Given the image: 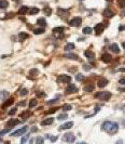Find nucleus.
<instances>
[{
    "label": "nucleus",
    "mask_w": 125,
    "mask_h": 144,
    "mask_svg": "<svg viewBox=\"0 0 125 144\" xmlns=\"http://www.w3.org/2000/svg\"><path fill=\"white\" fill-rule=\"evenodd\" d=\"M101 128H103V130L107 131V132L110 133V134H113V133H115L118 130H119V125H118L117 122L105 121L103 124V126H101Z\"/></svg>",
    "instance_id": "1"
},
{
    "label": "nucleus",
    "mask_w": 125,
    "mask_h": 144,
    "mask_svg": "<svg viewBox=\"0 0 125 144\" xmlns=\"http://www.w3.org/2000/svg\"><path fill=\"white\" fill-rule=\"evenodd\" d=\"M95 98L99 100H104V101H108L111 98V93L108 91H103V92H98L95 94Z\"/></svg>",
    "instance_id": "2"
},
{
    "label": "nucleus",
    "mask_w": 125,
    "mask_h": 144,
    "mask_svg": "<svg viewBox=\"0 0 125 144\" xmlns=\"http://www.w3.org/2000/svg\"><path fill=\"white\" fill-rule=\"evenodd\" d=\"M63 140H64L65 142H68V143H72V142L75 140V134H73L72 132H67V133H65L64 134Z\"/></svg>",
    "instance_id": "3"
},
{
    "label": "nucleus",
    "mask_w": 125,
    "mask_h": 144,
    "mask_svg": "<svg viewBox=\"0 0 125 144\" xmlns=\"http://www.w3.org/2000/svg\"><path fill=\"white\" fill-rule=\"evenodd\" d=\"M28 130V127L27 126H24L23 128H21V129L16 130V131H14V132L11 133V136H23V134H25L26 132H27Z\"/></svg>",
    "instance_id": "4"
},
{
    "label": "nucleus",
    "mask_w": 125,
    "mask_h": 144,
    "mask_svg": "<svg viewBox=\"0 0 125 144\" xmlns=\"http://www.w3.org/2000/svg\"><path fill=\"white\" fill-rule=\"evenodd\" d=\"M53 33H54L55 37H57V38H63L64 37V35H63L64 27H55V28H53Z\"/></svg>",
    "instance_id": "5"
},
{
    "label": "nucleus",
    "mask_w": 125,
    "mask_h": 144,
    "mask_svg": "<svg viewBox=\"0 0 125 144\" xmlns=\"http://www.w3.org/2000/svg\"><path fill=\"white\" fill-rule=\"evenodd\" d=\"M57 81L64 82V83H69V82L71 81V77L68 76V75H61V76L57 78Z\"/></svg>",
    "instance_id": "6"
},
{
    "label": "nucleus",
    "mask_w": 125,
    "mask_h": 144,
    "mask_svg": "<svg viewBox=\"0 0 125 144\" xmlns=\"http://www.w3.org/2000/svg\"><path fill=\"white\" fill-rule=\"evenodd\" d=\"M81 23H82V19H81V17H73L72 20L69 22V25L75 26V27H78V26L81 25Z\"/></svg>",
    "instance_id": "7"
},
{
    "label": "nucleus",
    "mask_w": 125,
    "mask_h": 144,
    "mask_svg": "<svg viewBox=\"0 0 125 144\" xmlns=\"http://www.w3.org/2000/svg\"><path fill=\"white\" fill-rule=\"evenodd\" d=\"M104 30H105V25H104L103 23H99V24H97V25L95 26V33L97 35L101 34Z\"/></svg>",
    "instance_id": "8"
},
{
    "label": "nucleus",
    "mask_w": 125,
    "mask_h": 144,
    "mask_svg": "<svg viewBox=\"0 0 125 144\" xmlns=\"http://www.w3.org/2000/svg\"><path fill=\"white\" fill-rule=\"evenodd\" d=\"M77 91H78V88L75 87V85H71V83H70V85L67 87V89H66V94L73 93V92H77Z\"/></svg>",
    "instance_id": "9"
},
{
    "label": "nucleus",
    "mask_w": 125,
    "mask_h": 144,
    "mask_svg": "<svg viewBox=\"0 0 125 144\" xmlns=\"http://www.w3.org/2000/svg\"><path fill=\"white\" fill-rule=\"evenodd\" d=\"M103 16L107 17V19H111V17L114 16V12L111 11L110 9H106L105 11L103 12Z\"/></svg>",
    "instance_id": "10"
},
{
    "label": "nucleus",
    "mask_w": 125,
    "mask_h": 144,
    "mask_svg": "<svg viewBox=\"0 0 125 144\" xmlns=\"http://www.w3.org/2000/svg\"><path fill=\"white\" fill-rule=\"evenodd\" d=\"M20 120L18 119H11V120H9L8 122H7V127L8 128H12V127H15L16 125L20 124Z\"/></svg>",
    "instance_id": "11"
},
{
    "label": "nucleus",
    "mask_w": 125,
    "mask_h": 144,
    "mask_svg": "<svg viewBox=\"0 0 125 144\" xmlns=\"http://www.w3.org/2000/svg\"><path fill=\"white\" fill-rule=\"evenodd\" d=\"M97 85H98V87L104 88V87H106V86L108 85V80L106 79V78H99L98 81H97Z\"/></svg>",
    "instance_id": "12"
},
{
    "label": "nucleus",
    "mask_w": 125,
    "mask_h": 144,
    "mask_svg": "<svg viewBox=\"0 0 125 144\" xmlns=\"http://www.w3.org/2000/svg\"><path fill=\"white\" fill-rule=\"evenodd\" d=\"M73 126V122L72 121H68V122H66V124H64V125H61V127H59V130H67V129H70V128L72 127Z\"/></svg>",
    "instance_id": "13"
},
{
    "label": "nucleus",
    "mask_w": 125,
    "mask_h": 144,
    "mask_svg": "<svg viewBox=\"0 0 125 144\" xmlns=\"http://www.w3.org/2000/svg\"><path fill=\"white\" fill-rule=\"evenodd\" d=\"M111 60H112V57L110 55V54L108 53H105L101 55V61L105 63H109V62H111Z\"/></svg>",
    "instance_id": "14"
},
{
    "label": "nucleus",
    "mask_w": 125,
    "mask_h": 144,
    "mask_svg": "<svg viewBox=\"0 0 125 144\" xmlns=\"http://www.w3.org/2000/svg\"><path fill=\"white\" fill-rule=\"evenodd\" d=\"M109 49H110V51L114 52V53H119V52H120V48H119V45H118L117 43H113V45H111L110 47H109Z\"/></svg>",
    "instance_id": "15"
},
{
    "label": "nucleus",
    "mask_w": 125,
    "mask_h": 144,
    "mask_svg": "<svg viewBox=\"0 0 125 144\" xmlns=\"http://www.w3.org/2000/svg\"><path fill=\"white\" fill-rule=\"evenodd\" d=\"M53 121H54V118H46L41 122V125L42 126H50L53 124Z\"/></svg>",
    "instance_id": "16"
},
{
    "label": "nucleus",
    "mask_w": 125,
    "mask_h": 144,
    "mask_svg": "<svg viewBox=\"0 0 125 144\" xmlns=\"http://www.w3.org/2000/svg\"><path fill=\"white\" fill-rule=\"evenodd\" d=\"M13 101L14 100L12 99V98L11 99H9V100H7V101L4 102V104L2 105V108H6V107H8V106H10V105H12L13 104Z\"/></svg>",
    "instance_id": "17"
},
{
    "label": "nucleus",
    "mask_w": 125,
    "mask_h": 144,
    "mask_svg": "<svg viewBox=\"0 0 125 144\" xmlns=\"http://www.w3.org/2000/svg\"><path fill=\"white\" fill-rule=\"evenodd\" d=\"M28 13L30 15H35L37 14V13H39V9L38 8H30L29 10H28Z\"/></svg>",
    "instance_id": "18"
},
{
    "label": "nucleus",
    "mask_w": 125,
    "mask_h": 144,
    "mask_svg": "<svg viewBox=\"0 0 125 144\" xmlns=\"http://www.w3.org/2000/svg\"><path fill=\"white\" fill-rule=\"evenodd\" d=\"M28 10H29V8H28V7H25V6L22 7V8L18 10V14H26V13L28 12Z\"/></svg>",
    "instance_id": "19"
},
{
    "label": "nucleus",
    "mask_w": 125,
    "mask_h": 144,
    "mask_svg": "<svg viewBox=\"0 0 125 144\" xmlns=\"http://www.w3.org/2000/svg\"><path fill=\"white\" fill-rule=\"evenodd\" d=\"M37 24L40 25L41 27H45V26H46V21H45L44 19H39V20L37 21Z\"/></svg>",
    "instance_id": "20"
},
{
    "label": "nucleus",
    "mask_w": 125,
    "mask_h": 144,
    "mask_svg": "<svg viewBox=\"0 0 125 144\" xmlns=\"http://www.w3.org/2000/svg\"><path fill=\"white\" fill-rule=\"evenodd\" d=\"M9 6V3L7 0H0V8L1 9H7Z\"/></svg>",
    "instance_id": "21"
},
{
    "label": "nucleus",
    "mask_w": 125,
    "mask_h": 144,
    "mask_svg": "<svg viewBox=\"0 0 125 144\" xmlns=\"http://www.w3.org/2000/svg\"><path fill=\"white\" fill-rule=\"evenodd\" d=\"M75 49V45L73 43H67L66 45H65L64 50L65 51H70V50H73Z\"/></svg>",
    "instance_id": "22"
},
{
    "label": "nucleus",
    "mask_w": 125,
    "mask_h": 144,
    "mask_svg": "<svg viewBox=\"0 0 125 144\" xmlns=\"http://www.w3.org/2000/svg\"><path fill=\"white\" fill-rule=\"evenodd\" d=\"M65 57H67V59H72V60H79V57L77 55V54H73V53H68L66 54Z\"/></svg>",
    "instance_id": "23"
},
{
    "label": "nucleus",
    "mask_w": 125,
    "mask_h": 144,
    "mask_svg": "<svg viewBox=\"0 0 125 144\" xmlns=\"http://www.w3.org/2000/svg\"><path fill=\"white\" fill-rule=\"evenodd\" d=\"M43 12H44V14H45V15L50 16V15L52 14V9L49 8V7H45V8L43 9Z\"/></svg>",
    "instance_id": "24"
},
{
    "label": "nucleus",
    "mask_w": 125,
    "mask_h": 144,
    "mask_svg": "<svg viewBox=\"0 0 125 144\" xmlns=\"http://www.w3.org/2000/svg\"><path fill=\"white\" fill-rule=\"evenodd\" d=\"M84 90H85L86 92H92V91H94V86L93 85H86L85 87H84Z\"/></svg>",
    "instance_id": "25"
},
{
    "label": "nucleus",
    "mask_w": 125,
    "mask_h": 144,
    "mask_svg": "<svg viewBox=\"0 0 125 144\" xmlns=\"http://www.w3.org/2000/svg\"><path fill=\"white\" fill-rule=\"evenodd\" d=\"M27 37H28V35L26 34V33H20V34H18V38H20L21 41L25 40L26 38H27Z\"/></svg>",
    "instance_id": "26"
},
{
    "label": "nucleus",
    "mask_w": 125,
    "mask_h": 144,
    "mask_svg": "<svg viewBox=\"0 0 125 144\" xmlns=\"http://www.w3.org/2000/svg\"><path fill=\"white\" fill-rule=\"evenodd\" d=\"M33 33L36 35L43 34V33H44V28H43V27H41V28H36V29H33Z\"/></svg>",
    "instance_id": "27"
},
{
    "label": "nucleus",
    "mask_w": 125,
    "mask_h": 144,
    "mask_svg": "<svg viewBox=\"0 0 125 144\" xmlns=\"http://www.w3.org/2000/svg\"><path fill=\"white\" fill-rule=\"evenodd\" d=\"M117 3H118V6H119L121 9L125 8V0H118Z\"/></svg>",
    "instance_id": "28"
},
{
    "label": "nucleus",
    "mask_w": 125,
    "mask_h": 144,
    "mask_svg": "<svg viewBox=\"0 0 125 144\" xmlns=\"http://www.w3.org/2000/svg\"><path fill=\"white\" fill-rule=\"evenodd\" d=\"M36 105H37V100L36 99H31L30 101H29V107H30V108L35 107Z\"/></svg>",
    "instance_id": "29"
},
{
    "label": "nucleus",
    "mask_w": 125,
    "mask_h": 144,
    "mask_svg": "<svg viewBox=\"0 0 125 144\" xmlns=\"http://www.w3.org/2000/svg\"><path fill=\"white\" fill-rule=\"evenodd\" d=\"M92 31H93V29L91 28V27H85V28H83V34H85V35L92 34Z\"/></svg>",
    "instance_id": "30"
},
{
    "label": "nucleus",
    "mask_w": 125,
    "mask_h": 144,
    "mask_svg": "<svg viewBox=\"0 0 125 144\" xmlns=\"http://www.w3.org/2000/svg\"><path fill=\"white\" fill-rule=\"evenodd\" d=\"M29 116H30V112H24L23 114H21V118L26 119V118H28Z\"/></svg>",
    "instance_id": "31"
},
{
    "label": "nucleus",
    "mask_w": 125,
    "mask_h": 144,
    "mask_svg": "<svg viewBox=\"0 0 125 144\" xmlns=\"http://www.w3.org/2000/svg\"><path fill=\"white\" fill-rule=\"evenodd\" d=\"M44 143V139L41 138V136H38L36 139V144H43Z\"/></svg>",
    "instance_id": "32"
},
{
    "label": "nucleus",
    "mask_w": 125,
    "mask_h": 144,
    "mask_svg": "<svg viewBox=\"0 0 125 144\" xmlns=\"http://www.w3.org/2000/svg\"><path fill=\"white\" fill-rule=\"evenodd\" d=\"M7 96H8V92H7V91H1V92H0V99L1 100L6 99Z\"/></svg>",
    "instance_id": "33"
},
{
    "label": "nucleus",
    "mask_w": 125,
    "mask_h": 144,
    "mask_svg": "<svg viewBox=\"0 0 125 144\" xmlns=\"http://www.w3.org/2000/svg\"><path fill=\"white\" fill-rule=\"evenodd\" d=\"M67 118H68V115H67V114H61V115L57 117L58 120H64V119H67Z\"/></svg>",
    "instance_id": "34"
},
{
    "label": "nucleus",
    "mask_w": 125,
    "mask_h": 144,
    "mask_svg": "<svg viewBox=\"0 0 125 144\" xmlns=\"http://www.w3.org/2000/svg\"><path fill=\"white\" fill-rule=\"evenodd\" d=\"M84 54H85V57H89V59H91V57H94V54H93V52H91V51H85V52H84Z\"/></svg>",
    "instance_id": "35"
},
{
    "label": "nucleus",
    "mask_w": 125,
    "mask_h": 144,
    "mask_svg": "<svg viewBox=\"0 0 125 144\" xmlns=\"http://www.w3.org/2000/svg\"><path fill=\"white\" fill-rule=\"evenodd\" d=\"M75 79L78 80V81H82V80H84V76L82 74H78V75L75 76Z\"/></svg>",
    "instance_id": "36"
},
{
    "label": "nucleus",
    "mask_w": 125,
    "mask_h": 144,
    "mask_svg": "<svg viewBox=\"0 0 125 144\" xmlns=\"http://www.w3.org/2000/svg\"><path fill=\"white\" fill-rule=\"evenodd\" d=\"M71 108H72V106H71V105H69V104L64 105V106H63V110H64V112H67V110H70Z\"/></svg>",
    "instance_id": "37"
},
{
    "label": "nucleus",
    "mask_w": 125,
    "mask_h": 144,
    "mask_svg": "<svg viewBox=\"0 0 125 144\" xmlns=\"http://www.w3.org/2000/svg\"><path fill=\"white\" fill-rule=\"evenodd\" d=\"M39 73L38 72V69H36V68H33V69H31L30 71V73H29V75H30V77H32L33 75H37V74Z\"/></svg>",
    "instance_id": "38"
},
{
    "label": "nucleus",
    "mask_w": 125,
    "mask_h": 144,
    "mask_svg": "<svg viewBox=\"0 0 125 144\" xmlns=\"http://www.w3.org/2000/svg\"><path fill=\"white\" fill-rule=\"evenodd\" d=\"M26 94H28V90L27 89H25V88L20 91V95H26Z\"/></svg>",
    "instance_id": "39"
},
{
    "label": "nucleus",
    "mask_w": 125,
    "mask_h": 144,
    "mask_svg": "<svg viewBox=\"0 0 125 144\" xmlns=\"http://www.w3.org/2000/svg\"><path fill=\"white\" fill-rule=\"evenodd\" d=\"M9 131H10V128H7V129L2 130V131H0V138L3 136V134H6V133H8Z\"/></svg>",
    "instance_id": "40"
},
{
    "label": "nucleus",
    "mask_w": 125,
    "mask_h": 144,
    "mask_svg": "<svg viewBox=\"0 0 125 144\" xmlns=\"http://www.w3.org/2000/svg\"><path fill=\"white\" fill-rule=\"evenodd\" d=\"M58 110V107H54V108H51L50 110H47L46 112V114H53V113H55L56 110Z\"/></svg>",
    "instance_id": "41"
},
{
    "label": "nucleus",
    "mask_w": 125,
    "mask_h": 144,
    "mask_svg": "<svg viewBox=\"0 0 125 144\" xmlns=\"http://www.w3.org/2000/svg\"><path fill=\"white\" fill-rule=\"evenodd\" d=\"M28 138H29V136H28V134H27V136H24V138L22 139V141H21V144H25V143H26V141L28 140Z\"/></svg>",
    "instance_id": "42"
},
{
    "label": "nucleus",
    "mask_w": 125,
    "mask_h": 144,
    "mask_svg": "<svg viewBox=\"0 0 125 144\" xmlns=\"http://www.w3.org/2000/svg\"><path fill=\"white\" fill-rule=\"evenodd\" d=\"M16 113V108H12L10 112H9V115H11V116H13L14 114Z\"/></svg>",
    "instance_id": "43"
},
{
    "label": "nucleus",
    "mask_w": 125,
    "mask_h": 144,
    "mask_svg": "<svg viewBox=\"0 0 125 144\" xmlns=\"http://www.w3.org/2000/svg\"><path fill=\"white\" fill-rule=\"evenodd\" d=\"M57 100H58V98H56V99H54V100H51V101H49V102H47V104H49V105H52L53 103H55V102H57Z\"/></svg>",
    "instance_id": "44"
},
{
    "label": "nucleus",
    "mask_w": 125,
    "mask_h": 144,
    "mask_svg": "<svg viewBox=\"0 0 125 144\" xmlns=\"http://www.w3.org/2000/svg\"><path fill=\"white\" fill-rule=\"evenodd\" d=\"M37 95L40 96V98H42V96H45V93H43V92H38V93H37Z\"/></svg>",
    "instance_id": "45"
},
{
    "label": "nucleus",
    "mask_w": 125,
    "mask_h": 144,
    "mask_svg": "<svg viewBox=\"0 0 125 144\" xmlns=\"http://www.w3.org/2000/svg\"><path fill=\"white\" fill-rule=\"evenodd\" d=\"M119 30L120 31H122V30H125V25H121L119 27Z\"/></svg>",
    "instance_id": "46"
},
{
    "label": "nucleus",
    "mask_w": 125,
    "mask_h": 144,
    "mask_svg": "<svg viewBox=\"0 0 125 144\" xmlns=\"http://www.w3.org/2000/svg\"><path fill=\"white\" fill-rule=\"evenodd\" d=\"M120 83H121V85H125V79L124 78H122V79H120Z\"/></svg>",
    "instance_id": "47"
},
{
    "label": "nucleus",
    "mask_w": 125,
    "mask_h": 144,
    "mask_svg": "<svg viewBox=\"0 0 125 144\" xmlns=\"http://www.w3.org/2000/svg\"><path fill=\"white\" fill-rule=\"evenodd\" d=\"M56 140H57V136H52V138H51V141L52 142H55Z\"/></svg>",
    "instance_id": "48"
},
{
    "label": "nucleus",
    "mask_w": 125,
    "mask_h": 144,
    "mask_svg": "<svg viewBox=\"0 0 125 144\" xmlns=\"http://www.w3.org/2000/svg\"><path fill=\"white\" fill-rule=\"evenodd\" d=\"M84 69L85 71H89V65H84Z\"/></svg>",
    "instance_id": "49"
},
{
    "label": "nucleus",
    "mask_w": 125,
    "mask_h": 144,
    "mask_svg": "<svg viewBox=\"0 0 125 144\" xmlns=\"http://www.w3.org/2000/svg\"><path fill=\"white\" fill-rule=\"evenodd\" d=\"M31 131H32V132H36V131H37V127H32V128H31Z\"/></svg>",
    "instance_id": "50"
},
{
    "label": "nucleus",
    "mask_w": 125,
    "mask_h": 144,
    "mask_svg": "<svg viewBox=\"0 0 125 144\" xmlns=\"http://www.w3.org/2000/svg\"><path fill=\"white\" fill-rule=\"evenodd\" d=\"M20 105H22V106H24V105H25V102H21V103H20Z\"/></svg>",
    "instance_id": "51"
},
{
    "label": "nucleus",
    "mask_w": 125,
    "mask_h": 144,
    "mask_svg": "<svg viewBox=\"0 0 125 144\" xmlns=\"http://www.w3.org/2000/svg\"><path fill=\"white\" fill-rule=\"evenodd\" d=\"M77 144H86L85 142H80V143H77Z\"/></svg>",
    "instance_id": "52"
},
{
    "label": "nucleus",
    "mask_w": 125,
    "mask_h": 144,
    "mask_svg": "<svg viewBox=\"0 0 125 144\" xmlns=\"http://www.w3.org/2000/svg\"><path fill=\"white\" fill-rule=\"evenodd\" d=\"M120 71H121V72H125V68H121Z\"/></svg>",
    "instance_id": "53"
},
{
    "label": "nucleus",
    "mask_w": 125,
    "mask_h": 144,
    "mask_svg": "<svg viewBox=\"0 0 125 144\" xmlns=\"http://www.w3.org/2000/svg\"><path fill=\"white\" fill-rule=\"evenodd\" d=\"M118 144H122V140H120V141L118 142Z\"/></svg>",
    "instance_id": "54"
},
{
    "label": "nucleus",
    "mask_w": 125,
    "mask_h": 144,
    "mask_svg": "<svg viewBox=\"0 0 125 144\" xmlns=\"http://www.w3.org/2000/svg\"><path fill=\"white\" fill-rule=\"evenodd\" d=\"M120 91H125V88H124V89H123V88H121V89H120Z\"/></svg>",
    "instance_id": "55"
},
{
    "label": "nucleus",
    "mask_w": 125,
    "mask_h": 144,
    "mask_svg": "<svg viewBox=\"0 0 125 144\" xmlns=\"http://www.w3.org/2000/svg\"><path fill=\"white\" fill-rule=\"evenodd\" d=\"M123 45V48L125 49V42H123V45Z\"/></svg>",
    "instance_id": "56"
},
{
    "label": "nucleus",
    "mask_w": 125,
    "mask_h": 144,
    "mask_svg": "<svg viewBox=\"0 0 125 144\" xmlns=\"http://www.w3.org/2000/svg\"><path fill=\"white\" fill-rule=\"evenodd\" d=\"M107 1H109V2H111V1H113V0H107Z\"/></svg>",
    "instance_id": "57"
},
{
    "label": "nucleus",
    "mask_w": 125,
    "mask_h": 144,
    "mask_svg": "<svg viewBox=\"0 0 125 144\" xmlns=\"http://www.w3.org/2000/svg\"><path fill=\"white\" fill-rule=\"evenodd\" d=\"M14 1H20V0H14Z\"/></svg>",
    "instance_id": "58"
}]
</instances>
